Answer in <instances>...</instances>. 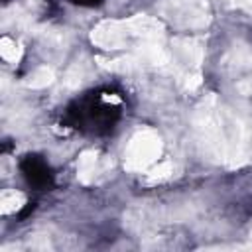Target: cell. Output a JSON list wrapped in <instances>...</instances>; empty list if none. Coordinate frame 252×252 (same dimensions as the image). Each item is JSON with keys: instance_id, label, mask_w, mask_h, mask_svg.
<instances>
[{"instance_id": "cell-1", "label": "cell", "mask_w": 252, "mask_h": 252, "mask_svg": "<svg viewBox=\"0 0 252 252\" xmlns=\"http://www.w3.org/2000/svg\"><path fill=\"white\" fill-rule=\"evenodd\" d=\"M159 146H161L159 138L154 132L136 134L132 138V142L128 144V150H126V158H124L126 167L132 169V171L146 169L159 156Z\"/></svg>"}, {"instance_id": "cell-5", "label": "cell", "mask_w": 252, "mask_h": 252, "mask_svg": "<svg viewBox=\"0 0 252 252\" xmlns=\"http://www.w3.org/2000/svg\"><path fill=\"white\" fill-rule=\"evenodd\" d=\"M169 171H171V165L169 163H161V165L152 169V177H165Z\"/></svg>"}, {"instance_id": "cell-4", "label": "cell", "mask_w": 252, "mask_h": 252, "mask_svg": "<svg viewBox=\"0 0 252 252\" xmlns=\"http://www.w3.org/2000/svg\"><path fill=\"white\" fill-rule=\"evenodd\" d=\"M2 55H4V59H10V61H14V59L18 57L16 43H14V41H10L8 37H4V39H2Z\"/></svg>"}, {"instance_id": "cell-3", "label": "cell", "mask_w": 252, "mask_h": 252, "mask_svg": "<svg viewBox=\"0 0 252 252\" xmlns=\"http://www.w3.org/2000/svg\"><path fill=\"white\" fill-rule=\"evenodd\" d=\"M20 203H22V195L10 193V195H6V197L2 199V211H4V213H12L14 209L20 207Z\"/></svg>"}, {"instance_id": "cell-2", "label": "cell", "mask_w": 252, "mask_h": 252, "mask_svg": "<svg viewBox=\"0 0 252 252\" xmlns=\"http://www.w3.org/2000/svg\"><path fill=\"white\" fill-rule=\"evenodd\" d=\"M51 79H53V73H51V69H47V67H41V69H37L33 75H32V85L33 87H43V85H47V83H51Z\"/></svg>"}]
</instances>
